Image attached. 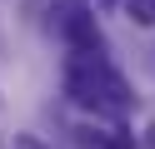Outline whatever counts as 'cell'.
Wrapping results in <instances>:
<instances>
[{
    "mask_svg": "<svg viewBox=\"0 0 155 149\" xmlns=\"http://www.w3.org/2000/svg\"><path fill=\"white\" fill-rule=\"evenodd\" d=\"M65 95L80 109H95V114H125L135 104L125 75L100 55V50H70V65H65Z\"/></svg>",
    "mask_w": 155,
    "mask_h": 149,
    "instance_id": "cell-1",
    "label": "cell"
},
{
    "mask_svg": "<svg viewBox=\"0 0 155 149\" xmlns=\"http://www.w3.org/2000/svg\"><path fill=\"white\" fill-rule=\"evenodd\" d=\"M55 15V10H50ZM55 30L70 50H105L100 40V25H95V10L80 5V0H60V15H55Z\"/></svg>",
    "mask_w": 155,
    "mask_h": 149,
    "instance_id": "cell-2",
    "label": "cell"
},
{
    "mask_svg": "<svg viewBox=\"0 0 155 149\" xmlns=\"http://www.w3.org/2000/svg\"><path fill=\"white\" fill-rule=\"evenodd\" d=\"M125 10L135 25H155V0H125Z\"/></svg>",
    "mask_w": 155,
    "mask_h": 149,
    "instance_id": "cell-3",
    "label": "cell"
},
{
    "mask_svg": "<svg viewBox=\"0 0 155 149\" xmlns=\"http://www.w3.org/2000/svg\"><path fill=\"white\" fill-rule=\"evenodd\" d=\"M10 149H50V144H45L40 134H15V144H10Z\"/></svg>",
    "mask_w": 155,
    "mask_h": 149,
    "instance_id": "cell-4",
    "label": "cell"
},
{
    "mask_svg": "<svg viewBox=\"0 0 155 149\" xmlns=\"http://www.w3.org/2000/svg\"><path fill=\"white\" fill-rule=\"evenodd\" d=\"M105 149H130V134H125V129H115V134H105Z\"/></svg>",
    "mask_w": 155,
    "mask_h": 149,
    "instance_id": "cell-5",
    "label": "cell"
},
{
    "mask_svg": "<svg viewBox=\"0 0 155 149\" xmlns=\"http://www.w3.org/2000/svg\"><path fill=\"white\" fill-rule=\"evenodd\" d=\"M95 5H100V10H110V5H120V0H95Z\"/></svg>",
    "mask_w": 155,
    "mask_h": 149,
    "instance_id": "cell-6",
    "label": "cell"
}]
</instances>
